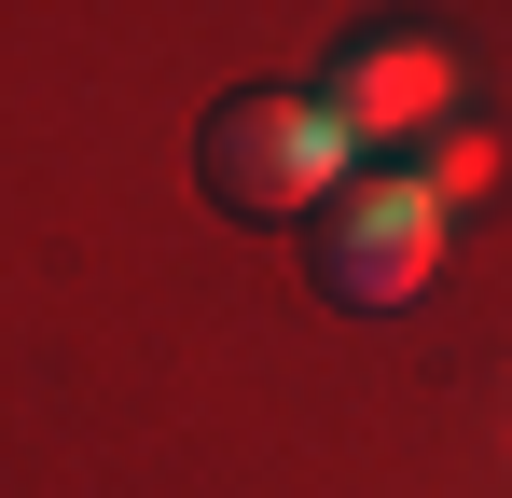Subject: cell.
<instances>
[{
    "label": "cell",
    "mask_w": 512,
    "mask_h": 498,
    "mask_svg": "<svg viewBox=\"0 0 512 498\" xmlns=\"http://www.w3.org/2000/svg\"><path fill=\"white\" fill-rule=\"evenodd\" d=\"M194 180L236 208V222H319L346 180H360V139L305 83H236L208 125H194Z\"/></svg>",
    "instance_id": "6da1fadb"
},
{
    "label": "cell",
    "mask_w": 512,
    "mask_h": 498,
    "mask_svg": "<svg viewBox=\"0 0 512 498\" xmlns=\"http://www.w3.org/2000/svg\"><path fill=\"white\" fill-rule=\"evenodd\" d=\"M443 249H457V208L429 194L416 166H360L333 208H319V291H333L346 319H402L429 277H443Z\"/></svg>",
    "instance_id": "7a4b0ae2"
},
{
    "label": "cell",
    "mask_w": 512,
    "mask_h": 498,
    "mask_svg": "<svg viewBox=\"0 0 512 498\" xmlns=\"http://www.w3.org/2000/svg\"><path fill=\"white\" fill-rule=\"evenodd\" d=\"M319 111H333L360 153H388V139H443L457 125V56L429 42V28H360V42H333V70L305 83Z\"/></svg>",
    "instance_id": "3957f363"
},
{
    "label": "cell",
    "mask_w": 512,
    "mask_h": 498,
    "mask_svg": "<svg viewBox=\"0 0 512 498\" xmlns=\"http://www.w3.org/2000/svg\"><path fill=\"white\" fill-rule=\"evenodd\" d=\"M416 180L443 194V208H471V194L499 180V139H485V125H443V139H416Z\"/></svg>",
    "instance_id": "277c9868"
}]
</instances>
